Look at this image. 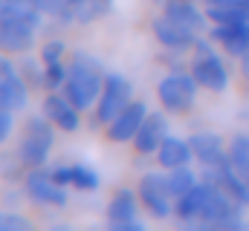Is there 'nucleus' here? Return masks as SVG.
Here are the masks:
<instances>
[{
	"instance_id": "obj_1",
	"label": "nucleus",
	"mask_w": 249,
	"mask_h": 231,
	"mask_svg": "<svg viewBox=\"0 0 249 231\" xmlns=\"http://www.w3.org/2000/svg\"><path fill=\"white\" fill-rule=\"evenodd\" d=\"M70 72H67V84H64V96L81 110L87 113L90 107L99 104V96H102V87H105V69L90 52H75L72 61L67 64Z\"/></svg>"
},
{
	"instance_id": "obj_2",
	"label": "nucleus",
	"mask_w": 249,
	"mask_h": 231,
	"mask_svg": "<svg viewBox=\"0 0 249 231\" xmlns=\"http://www.w3.org/2000/svg\"><path fill=\"white\" fill-rule=\"evenodd\" d=\"M53 145H55V124L47 118V116H29L26 124H23V136H20V162L29 168H41L50 162V153H53Z\"/></svg>"
},
{
	"instance_id": "obj_3",
	"label": "nucleus",
	"mask_w": 249,
	"mask_h": 231,
	"mask_svg": "<svg viewBox=\"0 0 249 231\" xmlns=\"http://www.w3.org/2000/svg\"><path fill=\"white\" fill-rule=\"evenodd\" d=\"M188 72H191L194 81H197L203 90H209V93H223V90L229 87V69H226L223 58L217 55V50L212 47V38L194 44V58H191Z\"/></svg>"
},
{
	"instance_id": "obj_4",
	"label": "nucleus",
	"mask_w": 249,
	"mask_h": 231,
	"mask_svg": "<svg viewBox=\"0 0 249 231\" xmlns=\"http://www.w3.org/2000/svg\"><path fill=\"white\" fill-rule=\"evenodd\" d=\"M197 90H200V84L194 81L191 72H168L157 84V99H160V104H162L165 113L183 116L194 107Z\"/></svg>"
},
{
	"instance_id": "obj_5",
	"label": "nucleus",
	"mask_w": 249,
	"mask_h": 231,
	"mask_svg": "<svg viewBox=\"0 0 249 231\" xmlns=\"http://www.w3.org/2000/svg\"><path fill=\"white\" fill-rule=\"evenodd\" d=\"M136 194H139L142 208H145L154 220H165V217L174 214V202H177V199H174V194H171V188H168L165 173H145V176L139 179Z\"/></svg>"
},
{
	"instance_id": "obj_6",
	"label": "nucleus",
	"mask_w": 249,
	"mask_h": 231,
	"mask_svg": "<svg viewBox=\"0 0 249 231\" xmlns=\"http://www.w3.org/2000/svg\"><path fill=\"white\" fill-rule=\"evenodd\" d=\"M23 194L26 199H32L35 205H47V208H64L67 205V188L53 179L50 168H29L23 173Z\"/></svg>"
},
{
	"instance_id": "obj_7",
	"label": "nucleus",
	"mask_w": 249,
	"mask_h": 231,
	"mask_svg": "<svg viewBox=\"0 0 249 231\" xmlns=\"http://www.w3.org/2000/svg\"><path fill=\"white\" fill-rule=\"evenodd\" d=\"M130 101H133L130 81L124 75H119V72H107L105 87H102V96H99V104H96V118L102 124H107V121H113L116 116L122 113Z\"/></svg>"
},
{
	"instance_id": "obj_8",
	"label": "nucleus",
	"mask_w": 249,
	"mask_h": 231,
	"mask_svg": "<svg viewBox=\"0 0 249 231\" xmlns=\"http://www.w3.org/2000/svg\"><path fill=\"white\" fill-rule=\"evenodd\" d=\"M139 194L130 191V188H119L110 202H107V223L113 231H139L142 223H139Z\"/></svg>"
},
{
	"instance_id": "obj_9",
	"label": "nucleus",
	"mask_w": 249,
	"mask_h": 231,
	"mask_svg": "<svg viewBox=\"0 0 249 231\" xmlns=\"http://www.w3.org/2000/svg\"><path fill=\"white\" fill-rule=\"evenodd\" d=\"M29 101V84L20 75V66H15L6 52H0V104L20 110Z\"/></svg>"
},
{
	"instance_id": "obj_10",
	"label": "nucleus",
	"mask_w": 249,
	"mask_h": 231,
	"mask_svg": "<svg viewBox=\"0 0 249 231\" xmlns=\"http://www.w3.org/2000/svg\"><path fill=\"white\" fill-rule=\"evenodd\" d=\"M148 113H151V110L145 107V101H130L113 121H107V130H105L107 139L116 142V145L133 142V136L139 133V127H142V121H145Z\"/></svg>"
},
{
	"instance_id": "obj_11",
	"label": "nucleus",
	"mask_w": 249,
	"mask_h": 231,
	"mask_svg": "<svg viewBox=\"0 0 249 231\" xmlns=\"http://www.w3.org/2000/svg\"><path fill=\"white\" fill-rule=\"evenodd\" d=\"M41 113L47 116L58 130H64V133H75L78 124H81V110L64 96L61 90H55V93H50V96L44 99Z\"/></svg>"
},
{
	"instance_id": "obj_12",
	"label": "nucleus",
	"mask_w": 249,
	"mask_h": 231,
	"mask_svg": "<svg viewBox=\"0 0 249 231\" xmlns=\"http://www.w3.org/2000/svg\"><path fill=\"white\" fill-rule=\"evenodd\" d=\"M53 173V179L64 185V188H75V191H84V194H90V191H99V185H102V176L93 171L90 165H84V162H70V165H55V168H50Z\"/></svg>"
},
{
	"instance_id": "obj_13",
	"label": "nucleus",
	"mask_w": 249,
	"mask_h": 231,
	"mask_svg": "<svg viewBox=\"0 0 249 231\" xmlns=\"http://www.w3.org/2000/svg\"><path fill=\"white\" fill-rule=\"evenodd\" d=\"M168 133H171V130H168V116L165 113H148L145 121H142V127H139V133L133 136L136 153H142V156L157 153V148L162 145V139H165Z\"/></svg>"
},
{
	"instance_id": "obj_14",
	"label": "nucleus",
	"mask_w": 249,
	"mask_h": 231,
	"mask_svg": "<svg viewBox=\"0 0 249 231\" xmlns=\"http://www.w3.org/2000/svg\"><path fill=\"white\" fill-rule=\"evenodd\" d=\"M209 38L235 58H244L249 52V23H214Z\"/></svg>"
},
{
	"instance_id": "obj_15",
	"label": "nucleus",
	"mask_w": 249,
	"mask_h": 231,
	"mask_svg": "<svg viewBox=\"0 0 249 231\" xmlns=\"http://www.w3.org/2000/svg\"><path fill=\"white\" fill-rule=\"evenodd\" d=\"M162 17H168L177 26H186L191 32H203L209 23V15L197 9L194 0H168L162 3Z\"/></svg>"
},
{
	"instance_id": "obj_16",
	"label": "nucleus",
	"mask_w": 249,
	"mask_h": 231,
	"mask_svg": "<svg viewBox=\"0 0 249 231\" xmlns=\"http://www.w3.org/2000/svg\"><path fill=\"white\" fill-rule=\"evenodd\" d=\"M154 35H157V41H160L165 50H171V52L194 50V44L200 41L197 32H191V29H186V26L171 23L168 17H157V20H154Z\"/></svg>"
},
{
	"instance_id": "obj_17",
	"label": "nucleus",
	"mask_w": 249,
	"mask_h": 231,
	"mask_svg": "<svg viewBox=\"0 0 249 231\" xmlns=\"http://www.w3.org/2000/svg\"><path fill=\"white\" fill-rule=\"evenodd\" d=\"M32 44H35V29L0 17V52H6V55H20V52H26Z\"/></svg>"
},
{
	"instance_id": "obj_18",
	"label": "nucleus",
	"mask_w": 249,
	"mask_h": 231,
	"mask_svg": "<svg viewBox=\"0 0 249 231\" xmlns=\"http://www.w3.org/2000/svg\"><path fill=\"white\" fill-rule=\"evenodd\" d=\"M191 159H194L191 142L174 136V133H168V136L162 139V145L157 148V162H160V168H165V171L180 168V165H188Z\"/></svg>"
},
{
	"instance_id": "obj_19",
	"label": "nucleus",
	"mask_w": 249,
	"mask_h": 231,
	"mask_svg": "<svg viewBox=\"0 0 249 231\" xmlns=\"http://www.w3.org/2000/svg\"><path fill=\"white\" fill-rule=\"evenodd\" d=\"M191 142V150H194V159L206 168V165H217L229 156V150L223 148V139L217 133H194L188 136Z\"/></svg>"
},
{
	"instance_id": "obj_20",
	"label": "nucleus",
	"mask_w": 249,
	"mask_h": 231,
	"mask_svg": "<svg viewBox=\"0 0 249 231\" xmlns=\"http://www.w3.org/2000/svg\"><path fill=\"white\" fill-rule=\"evenodd\" d=\"M0 17L3 20H12V23H23V26H29V29L38 32L44 15L29 0H0Z\"/></svg>"
},
{
	"instance_id": "obj_21",
	"label": "nucleus",
	"mask_w": 249,
	"mask_h": 231,
	"mask_svg": "<svg viewBox=\"0 0 249 231\" xmlns=\"http://www.w3.org/2000/svg\"><path fill=\"white\" fill-rule=\"evenodd\" d=\"M110 6H113V0H70L64 26H70V23H93L96 17L107 15Z\"/></svg>"
},
{
	"instance_id": "obj_22",
	"label": "nucleus",
	"mask_w": 249,
	"mask_h": 231,
	"mask_svg": "<svg viewBox=\"0 0 249 231\" xmlns=\"http://www.w3.org/2000/svg\"><path fill=\"white\" fill-rule=\"evenodd\" d=\"M165 179H168V188H171V194H174V199L177 197H183V194H188L200 179L194 176V171L188 168V165H180V168H171V171L165 173Z\"/></svg>"
},
{
	"instance_id": "obj_23",
	"label": "nucleus",
	"mask_w": 249,
	"mask_h": 231,
	"mask_svg": "<svg viewBox=\"0 0 249 231\" xmlns=\"http://www.w3.org/2000/svg\"><path fill=\"white\" fill-rule=\"evenodd\" d=\"M209 23H249V12L238 6H209Z\"/></svg>"
},
{
	"instance_id": "obj_24",
	"label": "nucleus",
	"mask_w": 249,
	"mask_h": 231,
	"mask_svg": "<svg viewBox=\"0 0 249 231\" xmlns=\"http://www.w3.org/2000/svg\"><path fill=\"white\" fill-rule=\"evenodd\" d=\"M67 72H70V66H67L64 61L44 64V90H50V93L64 90V84H67Z\"/></svg>"
},
{
	"instance_id": "obj_25",
	"label": "nucleus",
	"mask_w": 249,
	"mask_h": 231,
	"mask_svg": "<svg viewBox=\"0 0 249 231\" xmlns=\"http://www.w3.org/2000/svg\"><path fill=\"white\" fill-rule=\"evenodd\" d=\"M41 15H47V17H55L58 23L67 20V9H70V0H29Z\"/></svg>"
},
{
	"instance_id": "obj_26",
	"label": "nucleus",
	"mask_w": 249,
	"mask_h": 231,
	"mask_svg": "<svg viewBox=\"0 0 249 231\" xmlns=\"http://www.w3.org/2000/svg\"><path fill=\"white\" fill-rule=\"evenodd\" d=\"M20 75H23V81H26L29 87H44V61L38 64V61L26 58V61L20 64Z\"/></svg>"
},
{
	"instance_id": "obj_27",
	"label": "nucleus",
	"mask_w": 249,
	"mask_h": 231,
	"mask_svg": "<svg viewBox=\"0 0 249 231\" xmlns=\"http://www.w3.org/2000/svg\"><path fill=\"white\" fill-rule=\"evenodd\" d=\"M26 229H32V223H29L26 217L0 208V231H26Z\"/></svg>"
},
{
	"instance_id": "obj_28",
	"label": "nucleus",
	"mask_w": 249,
	"mask_h": 231,
	"mask_svg": "<svg viewBox=\"0 0 249 231\" xmlns=\"http://www.w3.org/2000/svg\"><path fill=\"white\" fill-rule=\"evenodd\" d=\"M64 52H67L64 41H50V44H44V47H41V61H44V64L64 61Z\"/></svg>"
},
{
	"instance_id": "obj_29",
	"label": "nucleus",
	"mask_w": 249,
	"mask_h": 231,
	"mask_svg": "<svg viewBox=\"0 0 249 231\" xmlns=\"http://www.w3.org/2000/svg\"><path fill=\"white\" fill-rule=\"evenodd\" d=\"M12 107H6V104H0V145L9 139V133H12V127H15V118H12Z\"/></svg>"
},
{
	"instance_id": "obj_30",
	"label": "nucleus",
	"mask_w": 249,
	"mask_h": 231,
	"mask_svg": "<svg viewBox=\"0 0 249 231\" xmlns=\"http://www.w3.org/2000/svg\"><path fill=\"white\" fill-rule=\"evenodd\" d=\"M241 72H244V81H247V93H249V52L241 58Z\"/></svg>"
}]
</instances>
